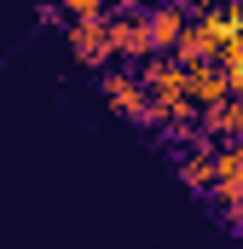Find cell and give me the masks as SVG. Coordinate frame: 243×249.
<instances>
[{"label":"cell","mask_w":243,"mask_h":249,"mask_svg":"<svg viewBox=\"0 0 243 249\" xmlns=\"http://www.w3.org/2000/svg\"><path fill=\"white\" fill-rule=\"evenodd\" d=\"M104 35H110V53H116V58H156L139 6H110V12H104Z\"/></svg>","instance_id":"6da1fadb"},{"label":"cell","mask_w":243,"mask_h":249,"mask_svg":"<svg viewBox=\"0 0 243 249\" xmlns=\"http://www.w3.org/2000/svg\"><path fill=\"white\" fill-rule=\"evenodd\" d=\"M226 99H232V81H226L220 64H191V70H185V105H191V110H214V105H226Z\"/></svg>","instance_id":"7a4b0ae2"},{"label":"cell","mask_w":243,"mask_h":249,"mask_svg":"<svg viewBox=\"0 0 243 249\" xmlns=\"http://www.w3.org/2000/svg\"><path fill=\"white\" fill-rule=\"evenodd\" d=\"M238 197H243V139H232L214 151V203L232 209Z\"/></svg>","instance_id":"3957f363"},{"label":"cell","mask_w":243,"mask_h":249,"mask_svg":"<svg viewBox=\"0 0 243 249\" xmlns=\"http://www.w3.org/2000/svg\"><path fill=\"white\" fill-rule=\"evenodd\" d=\"M185 23H191V12H185V6H156V12H145V29H151V53H156V58H168V53L180 47Z\"/></svg>","instance_id":"277c9868"},{"label":"cell","mask_w":243,"mask_h":249,"mask_svg":"<svg viewBox=\"0 0 243 249\" xmlns=\"http://www.w3.org/2000/svg\"><path fill=\"white\" fill-rule=\"evenodd\" d=\"M104 99H110V110H122V116H133L139 122V110H145V87H139V75L133 70H104Z\"/></svg>","instance_id":"5b68a950"},{"label":"cell","mask_w":243,"mask_h":249,"mask_svg":"<svg viewBox=\"0 0 243 249\" xmlns=\"http://www.w3.org/2000/svg\"><path fill=\"white\" fill-rule=\"evenodd\" d=\"M69 53H75V64H110L116 58L110 35H104V18L99 23H69Z\"/></svg>","instance_id":"8992f818"},{"label":"cell","mask_w":243,"mask_h":249,"mask_svg":"<svg viewBox=\"0 0 243 249\" xmlns=\"http://www.w3.org/2000/svg\"><path fill=\"white\" fill-rule=\"evenodd\" d=\"M180 180H185L191 191H208V186H214V139L197 133V145L180 157Z\"/></svg>","instance_id":"52a82bcc"},{"label":"cell","mask_w":243,"mask_h":249,"mask_svg":"<svg viewBox=\"0 0 243 249\" xmlns=\"http://www.w3.org/2000/svg\"><path fill=\"white\" fill-rule=\"evenodd\" d=\"M220 139V133H232L243 139V99H226V105H214V110H203V139Z\"/></svg>","instance_id":"ba28073f"}]
</instances>
